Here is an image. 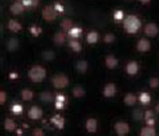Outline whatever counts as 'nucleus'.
<instances>
[{"label":"nucleus","mask_w":159,"mask_h":136,"mask_svg":"<svg viewBox=\"0 0 159 136\" xmlns=\"http://www.w3.org/2000/svg\"><path fill=\"white\" fill-rule=\"evenodd\" d=\"M123 26H124V31L127 34H136L139 30L142 29V20L136 15H127L125 19L123 20Z\"/></svg>","instance_id":"obj_1"},{"label":"nucleus","mask_w":159,"mask_h":136,"mask_svg":"<svg viewBox=\"0 0 159 136\" xmlns=\"http://www.w3.org/2000/svg\"><path fill=\"white\" fill-rule=\"evenodd\" d=\"M46 69L41 65H34L30 67V70L27 71V77H29V79L31 82L34 84H39L42 82L43 79L46 78Z\"/></svg>","instance_id":"obj_2"},{"label":"nucleus","mask_w":159,"mask_h":136,"mask_svg":"<svg viewBox=\"0 0 159 136\" xmlns=\"http://www.w3.org/2000/svg\"><path fill=\"white\" fill-rule=\"evenodd\" d=\"M69 77L65 74V73H57L53 75L51 78V84L55 89H65V88L69 85Z\"/></svg>","instance_id":"obj_3"},{"label":"nucleus","mask_w":159,"mask_h":136,"mask_svg":"<svg viewBox=\"0 0 159 136\" xmlns=\"http://www.w3.org/2000/svg\"><path fill=\"white\" fill-rule=\"evenodd\" d=\"M42 18L46 22H54L58 18V12L55 11L54 6H46L42 10Z\"/></svg>","instance_id":"obj_4"},{"label":"nucleus","mask_w":159,"mask_h":136,"mask_svg":"<svg viewBox=\"0 0 159 136\" xmlns=\"http://www.w3.org/2000/svg\"><path fill=\"white\" fill-rule=\"evenodd\" d=\"M115 132L117 136H125L129 134V124L125 121H117L115 123Z\"/></svg>","instance_id":"obj_5"},{"label":"nucleus","mask_w":159,"mask_h":136,"mask_svg":"<svg viewBox=\"0 0 159 136\" xmlns=\"http://www.w3.org/2000/svg\"><path fill=\"white\" fill-rule=\"evenodd\" d=\"M117 93V88L113 82H108L105 84V86L102 88V96L107 98H111V97H115Z\"/></svg>","instance_id":"obj_6"},{"label":"nucleus","mask_w":159,"mask_h":136,"mask_svg":"<svg viewBox=\"0 0 159 136\" xmlns=\"http://www.w3.org/2000/svg\"><path fill=\"white\" fill-rule=\"evenodd\" d=\"M144 34L148 38H155L159 34V27H158V25H157V23H154V22L147 23V25L144 26Z\"/></svg>","instance_id":"obj_7"},{"label":"nucleus","mask_w":159,"mask_h":136,"mask_svg":"<svg viewBox=\"0 0 159 136\" xmlns=\"http://www.w3.org/2000/svg\"><path fill=\"white\" fill-rule=\"evenodd\" d=\"M27 116H29V119H31V120H39V119H42V116H43V111L38 105H33L29 109V112H27Z\"/></svg>","instance_id":"obj_8"},{"label":"nucleus","mask_w":159,"mask_h":136,"mask_svg":"<svg viewBox=\"0 0 159 136\" xmlns=\"http://www.w3.org/2000/svg\"><path fill=\"white\" fill-rule=\"evenodd\" d=\"M25 10H26V7L23 6V3L22 2H16V0H15L12 4L10 6L11 14L15 15V16H18V15H22L23 12H25Z\"/></svg>","instance_id":"obj_9"},{"label":"nucleus","mask_w":159,"mask_h":136,"mask_svg":"<svg viewBox=\"0 0 159 136\" xmlns=\"http://www.w3.org/2000/svg\"><path fill=\"white\" fill-rule=\"evenodd\" d=\"M136 50L140 51V53H147V51L151 50V42L146 38L139 39L138 43H136Z\"/></svg>","instance_id":"obj_10"},{"label":"nucleus","mask_w":159,"mask_h":136,"mask_svg":"<svg viewBox=\"0 0 159 136\" xmlns=\"http://www.w3.org/2000/svg\"><path fill=\"white\" fill-rule=\"evenodd\" d=\"M139 71V65L136 61H129L125 65V73L128 75H136Z\"/></svg>","instance_id":"obj_11"},{"label":"nucleus","mask_w":159,"mask_h":136,"mask_svg":"<svg viewBox=\"0 0 159 136\" xmlns=\"http://www.w3.org/2000/svg\"><path fill=\"white\" fill-rule=\"evenodd\" d=\"M97 128H98V123H97L96 119L89 117V119L85 121V129L88 131L89 134H94V132L97 131Z\"/></svg>","instance_id":"obj_12"},{"label":"nucleus","mask_w":159,"mask_h":136,"mask_svg":"<svg viewBox=\"0 0 159 136\" xmlns=\"http://www.w3.org/2000/svg\"><path fill=\"white\" fill-rule=\"evenodd\" d=\"M66 39H67V34L65 33V31H58V33L54 34L53 42H54L57 46H61V45H63V43L66 42Z\"/></svg>","instance_id":"obj_13"},{"label":"nucleus","mask_w":159,"mask_h":136,"mask_svg":"<svg viewBox=\"0 0 159 136\" xmlns=\"http://www.w3.org/2000/svg\"><path fill=\"white\" fill-rule=\"evenodd\" d=\"M104 63H105V66L108 67V69H116L117 65H119V61H117V58L115 57V55H107L105 59H104Z\"/></svg>","instance_id":"obj_14"},{"label":"nucleus","mask_w":159,"mask_h":136,"mask_svg":"<svg viewBox=\"0 0 159 136\" xmlns=\"http://www.w3.org/2000/svg\"><path fill=\"white\" fill-rule=\"evenodd\" d=\"M89 69V63L85 59H80V61L75 62V70L78 71L80 74H85Z\"/></svg>","instance_id":"obj_15"},{"label":"nucleus","mask_w":159,"mask_h":136,"mask_svg":"<svg viewBox=\"0 0 159 136\" xmlns=\"http://www.w3.org/2000/svg\"><path fill=\"white\" fill-rule=\"evenodd\" d=\"M7 29H8L11 33H19V31L22 30V25L16 19H10L8 23H7Z\"/></svg>","instance_id":"obj_16"},{"label":"nucleus","mask_w":159,"mask_h":136,"mask_svg":"<svg viewBox=\"0 0 159 136\" xmlns=\"http://www.w3.org/2000/svg\"><path fill=\"white\" fill-rule=\"evenodd\" d=\"M50 121H51L53 125L57 127L58 129H62V128L65 127V119H63L61 115H54L53 117L50 119Z\"/></svg>","instance_id":"obj_17"},{"label":"nucleus","mask_w":159,"mask_h":136,"mask_svg":"<svg viewBox=\"0 0 159 136\" xmlns=\"http://www.w3.org/2000/svg\"><path fill=\"white\" fill-rule=\"evenodd\" d=\"M55 109H63L66 105V96L65 94H62V93H59L55 96Z\"/></svg>","instance_id":"obj_18"},{"label":"nucleus","mask_w":159,"mask_h":136,"mask_svg":"<svg viewBox=\"0 0 159 136\" xmlns=\"http://www.w3.org/2000/svg\"><path fill=\"white\" fill-rule=\"evenodd\" d=\"M71 94H73L75 98H81L86 94V90L82 85H75V86H73V89H71Z\"/></svg>","instance_id":"obj_19"},{"label":"nucleus","mask_w":159,"mask_h":136,"mask_svg":"<svg viewBox=\"0 0 159 136\" xmlns=\"http://www.w3.org/2000/svg\"><path fill=\"white\" fill-rule=\"evenodd\" d=\"M139 136H157V131H155V127L151 125H146L140 129V134Z\"/></svg>","instance_id":"obj_20"},{"label":"nucleus","mask_w":159,"mask_h":136,"mask_svg":"<svg viewBox=\"0 0 159 136\" xmlns=\"http://www.w3.org/2000/svg\"><path fill=\"white\" fill-rule=\"evenodd\" d=\"M98 39H100V35H98L97 31H89V33L86 34V42H88L89 45H94V43H97Z\"/></svg>","instance_id":"obj_21"},{"label":"nucleus","mask_w":159,"mask_h":136,"mask_svg":"<svg viewBox=\"0 0 159 136\" xmlns=\"http://www.w3.org/2000/svg\"><path fill=\"white\" fill-rule=\"evenodd\" d=\"M4 129L8 131V132H14V131L18 129V128H16V123H15L14 119L7 117V119L4 120Z\"/></svg>","instance_id":"obj_22"},{"label":"nucleus","mask_w":159,"mask_h":136,"mask_svg":"<svg viewBox=\"0 0 159 136\" xmlns=\"http://www.w3.org/2000/svg\"><path fill=\"white\" fill-rule=\"evenodd\" d=\"M39 100H41L42 102H45V104H49L51 101H55V97L53 96L51 92H42V93L39 94Z\"/></svg>","instance_id":"obj_23"},{"label":"nucleus","mask_w":159,"mask_h":136,"mask_svg":"<svg viewBox=\"0 0 159 136\" xmlns=\"http://www.w3.org/2000/svg\"><path fill=\"white\" fill-rule=\"evenodd\" d=\"M81 34H82V29L81 27H77V26H74L73 29H70L67 31V37L70 39H78Z\"/></svg>","instance_id":"obj_24"},{"label":"nucleus","mask_w":159,"mask_h":136,"mask_svg":"<svg viewBox=\"0 0 159 136\" xmlns=\"http://www.w3.org/2000/svg\"><path fill=\"white\" fill-rule=\"evenodd\" d=\"M6 46H7V50L11 51V53H12V51H16L19 49V41L16 38H10L8 41H7Z\"/></svg>","instance_id":"obj_25"},{"label":"nucleus","mask_w":159,"mask_h":136,"mask_svg":"<svg viewBox=\"0 0 159 136\" xmlns=\"http://www.w3.org/2000/svg\"><path fill=\"white\" fill-rule=\"evenodd\" d=\"M136 101H138V97H136V96H135L134 93H127V94L124 96V104H125V105L132 107V105H135V104H136Z\"/></svg>","instance_id":"obj_26"},{"label":"nucleus","mask_w":159,"mask_h":136,"mask_svg":"<svg viewBox=\"0 0 159 136\" xmlns=\"http://www.w3.org/2000/svg\"><path fill=\"white\" fill-rule=\"evenodd\" d=\"M69 47L74 51V53H80V51L82 50V46H81V43H80L78 39H69Z\"/></svg>","instance_id":"obj_27"},{"label":"nucleus","mask_w":159,"mask_h":136,"mask_svg":"<svg viewBox=\"0 0 159 136\" xmlns=\"http://www.w3.org/2000/svg\"><path fill=\"white\" fill-rule=\"evenodd\" d=\"M138 100L140 104H143V105H148L151 102V96H150V93H147V92H142V93L139 94Z\"/></svg>","instance_id":"obj_28"},{"label":"nucleus","mask_w":159,"mask_h":136,"mask_svg":"<svg viewBox=\"0 0 159 136\" xmlns=\"http://www.w3.org/2000/svg\"><path fill=\"white\" fill-rule=\"evenodd\" d=\"M73 22H71V19H69V18H63L62 20H61V29L63 30V31H69L70 29H73Z\"/></svg>","instance_id":"obj_29"},{"label":"nucleus","mask_w":159,"mask_h":136,"mask_svg":"<svg viewBox=\"0 0 159 136\" xmlns=\"http://www.w3.org/2000/svg\"><path fill=\"white\" fill-rule=\"evenodd\" d=\"M20 97L23 101H30V100L34 98V92L31 89H23L20 92Z\"/></svg>","instance_id":"obj_30"},{"label":"nucleus","mask_w":159,"mask_h":136,"mask_svg":"<svg viewBox=\"0 0 159 136\" xmlns=\"http://www.w3.org/2000/svg\"><path fill=\"white\" fill-rule=\"evenodd\" d=\"M132 119L135 121H142L144 119V112H143L140 108H136V109L132 111Z\"/></svg>","instance_id":"obj_31"},{"label":"nucleus","mask_w":159,"mask_h":136,"mask_svg":"<svg viewBox=\"0 0 159 136\" xmlns=\"http://www.w3.org/2000/svg\"><path fill=\"white\" fill-rule=\"evenodd\" d=\"M42 58L45 61H54L55 59V53L53 50H43L42 51Z\"/></svg>","instance_id":"obj_32"},{"label":"nucleus","mask_w":159,"mask_h":136,"mask_svg":"<svg viewBox=\"0 0 159 136\" xmlns=\"http://www.w3.org/2000/svg\"><path fill=\"white\" fill-rule=\"evenodd\" d=\"M22 3L26 8H35L39 6V0H23Z\"/></svg>","instance_id":"obj_33"},{"label":"nucleus","mask_w":159,"mask_h":136,"mask_svg":"<svg viewBox=\"0 0 159 136\" xmlns=\"http://www.w3.org/2000/svg\"><path fill=\"white\" fill-rule=\"evenodd\" d=\"M11 112H12L14 115H20L22 112H23V107H22V104H19V102H14V104H12V107H11Z\"/></svg>","instance_id":"obj_34"},{"label":"nucleus","mask_w":159,"mask_h":136,"mask_svg":"<svg viewBox=\"0 0 159 136\" xmlns=\"http://www.w3.org/2000/svg\"><path fill=\"white\" fill-rule=\"evenodd\" d=\"M115 41H116V35H115L113 33H107L104 35V43H107V45H109V43H113Z\"/></svg>","instance_id":"obj_35"},{"label":"nucleus","mask_w":159,"mask_h":136,"mask_svg":"<svg viewBox=\"0 0 159 136\" xmlns=\"http://www.w3.org/2000/svg\"><path fill=\"white\" fill-rule=\"evenodd\" d=\"M113 19L116 22H121V20H124L125 19V15H124V12H123L121 10H116L113 12Z\"/></svg>","instance_id":"obj_36"},{"label":"nucleus","mask_w":159,"mask_h":136,"mask_svg":"<svg viewBox=\"0 0 159 136\" xmlns=\"http://www.w3.org/2000/svg\"><path fill=\"white\" fill-rule=\"evenodd\" d=\"M29 30H30V33H31L33 37H39L41 33H42V29H41V27H38V26H31Z\"/></svg>","instance_id":"obj_37"},{"label":"nucleus","mask_w":159,"mask_h":136,"mask_svg":"<svg viewBox=\"0 0 159 136\" xmlns=\"http://www.w3.org/2000/svg\"><path fill=\"white\" fill-rule=\"evenodd\" d=\"M148 85H150V88H152V89L159 88V78L158 77H151L148 79Z\"/></svg>","instance_id":"obj_38"},{"label":"nucleus","mask_w":159,"mask_h":136,"mask_svg":"<svg viewBox=\"0 0 159 136\" xmlns=\"http://www.w3.org/2000/svg\"><path fill=\"white\" fill-rule=\"evenodd\" d=\"M33 136H45V131L42 128H35L33 131Z\"/></svg>","instance_id":"obj_39"},{"label":"nucleus","mask_w":159,"mask_h":136,"mask_svg":"<svg viewBox=\"0 0 159 136\" xmlns=\"http://www.w3.org/2000/svg\"><path fill=\"white\" fill-rule=\"evenodd\" d=\"M154 117H155V115H154V111L148 109V111H146V112H144V120H148V119H154Z\"/></svg>","instance_id":"obj_40"},{"label":"nucleus","mask_w":159,"mask_h":136,"mask_svg":"<svg viewBox=\"0 0 159 136\" xmlns=\"http://www.w3.org/2000/svg\"><path fill=\"white\" fill-rule=\"evenodd\" d=\"M6 101H7V93L4 90H2L0 92V104L3 105V104H6Z\"/></svg>","instance_id":"obj_41"},{"label":"nucleus","mask_w":159,"mask_h":136,"mask_svg":"<svg viewBox=\"0 0 159 136\" xmlns=\"http://www.w3.org/2000/svg\"><path fill=\"white\" fill-rule=\"evenodd\" d=\"M54 8H55V11H57V12L59 14V12H63V11H65V8H63V6L61 4V3H55L54 4Z\"/></svg>","instance_id":"obj_42"},{"label":"nucleus","mask_w":159,"mask_h":136,"mask_svg":"<svg viewBox=\"0 0 159 136\" xmlns=\"http://www.w3.org/2000/svg\"><path fill=\"white\" fill-rule=\"evenodd\" d=\"M146 123H147V125L154 127V125H155V117H154V119H148V120H146Z\"/></svg>","instance_id":"obj_43"},{"label":"nucleus","mask_w":159,"mask_h":136,"mask_svg":"<svg viewBox=\"0 0 159 136\" xmlns=\"http://www.w3.org/2000/svg\"><path fill=\"white\" fill-rule=\"evenodd\" d=\"M18 77H19L18 73H10V78L11 79H15V78H18Z\"/></svg>","instance_id":"obj_44"},{"label":"nucleus","mask_w":159,"mask_h":136,"mask_svg":"<svg viewBox=\"0 0 159 136\" xmlns=\"http://www.w3.org/2000/svg\"><path fill=\"white\" fill-rule=\"evenodd\" d=\"M15 132H16V135H19V136H22V135H23V131L20 129V128H18V129L15 131Z\"/></svg>","instance_id":"obj_45"},{"label":"nucleus","mask_w":159,"mask_h":136,"mask_svg":"<svg viewBox=\"0 0 159 136\" xmlns=\"http://www.w3.org/2000/svg\"><path fill=\"white\" fill-rule=\"evenodd\" d=\"M139 2H140L142 4H148V3L151 2V0H139Z\"/></svg>","instance_id":"obj_46"},{"label":"nucleus","mask_w":159,"mask_h":136,"mask_svg":"<svg viewBox=\"0 0 159 136\" xmlns=\"http://www.w3.org/2000/svg\"><path fill=\"white\" fill-rule=\"evenodd\" d=\"M155 112H157V113L159 115V101L157 102V105H155Z\"/></svg>","instance_id":"obj_47"},{"label":"nucleus","mask_w":159,"mask_h":136,"mask_svg":"<svg viewBox=\"0 0 159 136\" xmlns=\"http://www.w3.org/2000/svg\"><path fill=\"white\" fill-rule=\"evenodd\" d=\"M16 2H23V0H16Z\"/></svg>","instance_id":"obj_48"}]
</instances>
